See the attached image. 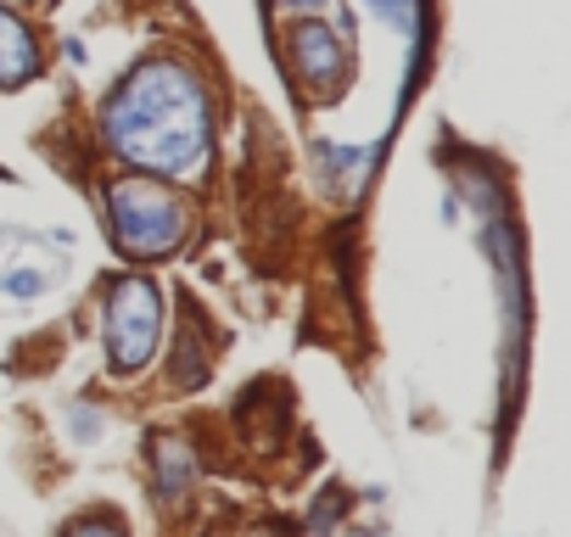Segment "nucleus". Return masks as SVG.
I'll return each mask as SVG.
<instances>
[{
  "mask_svg": "<svg viewBox=\"0 0 571 537\" xmlns=\"http://www.w3.org/2000/svg\"><path fill=\"white\" fill-rule=\"evenodd\" d=\"M73 431L79 436H95V431H102V420H95V415H73Z\"/></svg>",
  "mask_w": 571,
  "mask_h": 537,
  "instance_id": "obj_11",
  "label": "nucleus"
},
{
  "mask_svg": "<svg viewBox=\"0 0 571 537\" xmlns=\"http://www.w3.org/2000/svg\"><path fill=\"white\" fill-rule=\"evenodd\" d=\"M7 7H12V0H7Z\"/></svg>",
  "mask_w": 571,
  "mask_h": 537,
  "instance_id": "obj_15",
  "label": "nucleus"
},
{
  "mask_svg": "<svg viewBox=\"0 0 571 537\" xmlns=\"http://www.w3.org/2000/svg\"><path fill=\"white\" fill-rule=\"evenodd\" d=\"M68 62H73V68H84V62H90V51H84L79 39H68Z\"/></svg>",
  "mask_w": 571,
  "mask_h": 537,
  "instance_id": "obj_12",
  "label": "nucleus"
},
{
  "mask_svg": "<svg viewBox=\"0 0 571 537\" xmlns=\"http://www.w3.org/2000/svg\"><path fill=\"white\" fill-rule=\"evenodd\" d=\"M364 7L381 17V23H393L398 34L420 39V17H426V0H364Z\"/></svg>",
  "mask_w": 571,
  "mask_h": 537,
  "instance_id": "obj_7",
  "label": "nucleus"
},
{
  "mask_svg": "<svg viewBox=\"0 0 571 537\" xmlns=\"http://www.w3.org/2000/svg\"><path fill=\"white\" fill-rule=\"evenodd\" d=\"M286 62H292V79L314 95V102H337L342 84H348V68H353L348 39L319 17H308L286 34Z\"/></svg>",
  "mask_w": 571,
  "mask_h": 537,
  "instance_id": "obj_4",
  "label": "nucleus"
},
{
  "mask_svg": "<svg viewBox=\"0 0 571 537\" xmlns=\"http://www.w3.org/2000/svg\"><path fill=\"white\" fill-rule=\"evenodd\" d=\"M152 470H158V493H163L168 504H179V499L190 493V481H197V459H190V448L179 443V436H158Z\"/></svg>",
  "mask_w": 571,
  "mask_h": 537,
  "instance_id": "obj_6",
  "label": "nucleus"
},
{
  "mask_svg": "<svg viewBox=\"0 0 571 537\" xmlns=\"http://www.w3.org/2000/svg\"><path fill=\"white\" fill-rule=\"evenodd\" d=\"M7 291H12V297H39V291H45V275L18 269V275H7Z\"/></svg>",
  "mask_w": 571,
  "mask_h": 537,
  "instance_id": "obj_8",
  "label": "nucleus"
},
{
  "mask_svg": "<svg viewBox=\"0 0 571 537\" xmlns=\"http://www.w3.org/2000/svg\"><path fill=\"white\" fill-rule=\"evenodd\" d=\"M163 336V291L147 275H124L107 291V364L113 375H140Z\"/></svg>",
  "mask_w": 571,
  "mask_h": 537,
  "instance_id": "obj_3",
  "label": "nucleus"
},
{
  "mask_svg": "<svg viewBox=\"0 0 571 537\" xmlns=\"http://www.w3.org/2000/svg\"><path fill=\"white\" fill-rule=\"evenodd\" d=\"M107 219H113V241L135 264L168 258L190 230L185 202L158 179H113L107 185Z\"/></svg>",
  "mask_w": 571,
  "mask_h": 537,
  "instance_id": "obj_2",
  "label": "nucleus"
},
{
  "mask_svg": "<svg viewBox=\"0 0 571 537\" xmlns=\"http://www.w3.org/2000/svg\"><path fill=\"white\" fill-rule=\"evenodd\" d=\"M247 537H280V532H275V526H264V532H247Z\"/></svg>",
  "mask_w": 571,
  "mask_h": 537,
  "instance_id": "obj_13",
  "label": "nucleus"
},
{
  "mask_svg": "<svg viewBox=\"0 0 571 537\" xmlns=\"http://www.w3.org/2000/svg\"><path fill=\"white\" fill-rule=\"evenodd\" d=\"M359 537H381V532H359Z\"/></svg>",
  "mask_w": 571,
  "mask_h": 537,
  "instance_id": "obj_14",
  "label": "nucleus"
},
{
  "mask_svg": "<svg viewBox=\"0 0 571 537\" xmlns=\"http://www.w3.org/2000/svg\"><path fill=\"white\" fill-rule=\"evenodd\" d=\"M68 537H124V526H118V521H107V515H95V521L68 526Z\"/></svg>",
  "mask_w": 571,
  "mask_h": 537,
  "instance_id": "obj_9",
  "label": "nucleus"
},
{
  "mask_svg": "<svg viewBox=\"0 0 571 537\" xmlns=\"http://www.w3.org/2000/svg\"><path fill=\"white\" fill-rule=\"evenodd\" d=\"M102 140L140 174L190 179L208 163L213 102L197 68L174 57H147L102 107Z\"/></svg>",
  "mask_w": 571,
  "mask_h": 537,
  "instance_id": "obj_1",
  "label": "nucleus"
},
{
  "mask_svg": "<svg viewBox=\"0 0 571 537\" xmlns=\"http://www.w3.org/2000/svg\"><path fill=\"white\" fill-rule=\"evenodd\" d=\"M34 73H39V39L7 0H0V90H18Z\"/></svg>",
  "mask_w": 571,
  "mask_h": 537,
  "instance_id": "obj_5",
  "label": "nucleus"
},
{
  "mask_svg": "<svg viewBox=\"0 0 571 537\" xmlns=\"http://www.w3.org/2000/svg\"><path fill=\"white\" fill-rule=\"evenodd\" d=\"M275 12H303V17H319V12H330L337 0H269Z\"/></svg>",
  "mask_w": 571,
  "mask_h": 537,
  "instance_id": "obj_10",
  "label": "nucleus"
}]
</instances>
